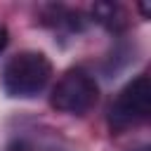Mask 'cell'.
<instances>
[{
    "instance_id": "cell-1",
    "label": "cell",
    "mask_w": 151,
    "mask_h": 151,
    "mask_svg": "<svg viewBox=\"0 0 151 151\" xmlns=\"http://www.w3.org/2000/svg\"><path fill=\"white\" fill-rule=\"evenodd\" d=\"M52 78V61L45 52L24 50L9 57L2 68V90L14 99H33L38 97Z\"/></svg>"
},
{
    "instance_id": "cell-2",
    "label": "cell",
    "mask_w": 151,
    "mask_h": 151,
    "mask_svg": "<svg viewBox=\"0 0 151 151\" xmlns=\"http://www.w3.org/2000/svg\"><path fill=\"white\" fill-rule=\"evenodd\" d=\"M99 99V85L85 68H68L50 92V106L66 116H85Z\"/></svg>"
},
{
    "instance_id": "cell-3",
    "label": "cell",
    "mask_w": 151,
    "mask_h": 151,
    "mask_svg": "<svg viewBox=\"0 0 151 151\" xmlns=\"http://www.w3.org/2000/svg\"><path fill=\"white\" fill-rule=\"evenodd\" d=\"M151 113V80L146 73L132 78L111 101L109 127L111 132H125L142 125Z\"/></svg>"
},
{
    "instance_id": "cell-4",
    "label": "cell",
    "mask_w": 151,
    "mask_h": 151,
    "mask_svg": "<svg viewBox=\"0 0 151 151\" xmlns=\"http://www.w3.org/2000/svg\"><path fill=\"white\" fill-rule=\"evenodd\" d=\"M92 19L111 33H123L130 26L127 9L118 2H94L92 5Z\"/></svg>"
},
{
    "instance_id": "cell-5",
    "label": "cell",
    "mask_w": 151,
    "mask_h": 151,
    "mask_svg": "<svg viewBox=\"0 0 151 151\" xmlns=\"http://www.w3.org/2000/svg\"><path fill=\"white\" fill-rule=\"evenodd\" d=\"M7 42H9V31H7V26L0 24V52L7 47Z\"/></svg>"
},
{
    "instance_id": "cell-6",
    "label": "cell",
    "mask_w": 151,
    "mask_h": 151,
    "mask_svg": "<svg viewBox=\"0 0 151 151\" xmlns=\"http://www.w3.org/2000/svg\"><path fill=\"white\" fill-rule=\"evenodd\" d=\"M139 12H142L144 19H149V5H139Z\"/></svg>"
},
{
    "instance_id": "cell-7",
    "label": "cell",
    "mask_w": 151,
    "mask_h": 151,
    "mask_svg": "<svg viewBox=\"0 0 151 151\" xmlns=\"http://www.w3.org/2000/svg\"><path fill=\"white\" fill-rule=\"evenodd\" d=\"M137 151H151V149H149V146H142V149H137Z\"/></svg>"
}]
</instances>
